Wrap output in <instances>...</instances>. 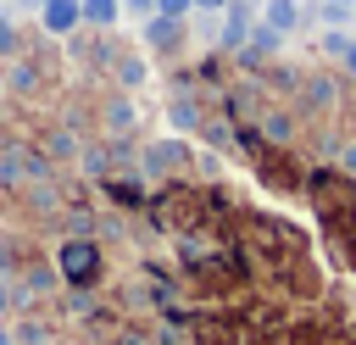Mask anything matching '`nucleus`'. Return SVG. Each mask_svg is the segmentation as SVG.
Segmentation results:
<instances>
[{
    "instance_id": "obj_10",
    "label": "nucleus",
    "mask_w": 356,
    "mask_h": 345,
    "mask_svg": "<svg viewBox=\"0 0 356 345\" xmlns=\"http://www.w3.org/2000/svg\"><path fill=\"white\" fill-rule=\"evenodd\" d=\"M200 122H206V111H200V100L189 95V89H172V100H167V128L172 134H200Z\"/></svg>"
},
{
    "instance_id": "obj_6",
    "label": "nucleus",
    "mask_w": 356,
    "mask_h": 345,
    "mask_svg": "<svg viewBox=\"0 0 356 345\" xmlns=\"http://www.w3.org/2000/svg\"><path fill=\"white\" fill-rule=\"evenodd\" d=\"M100 128H106V139H134V134H139V100H134L128 89L106 95V106H100Z\"/></svg>"
},
{
    "instance_id": "obj_25",
    "label": "nucleus",
    "mask_w": 356,
    "mask_h": 345,
    "mask_svg": "<svg viewBox=\"0 0 356 345\" xmlns=\"http://www.w3.org/2000/svg\"><path fill=\"white\" fill-rule=\"evenodd\" d=\"M228 0H195V17H222Z\"/></svg>"
},
{
    "instance_id": "obj_2",
    "label": "nucleus",
    "mask_w": 356,
    "mask_h": 345,
    "mask_svg": "<svg viewBox=\"0 0 356 345\" xmlns=\"http://www.w3.org/2000/svg\"><path fill=\"white\" fill-rule=\"evenodd\" d=\"M189 139L184 134H167V139H150L145 150H139V172L145 178H178V172H189Z\"/></svg>"
},
{
    "instance_id": "obj_24",
    "label": "nucleus",
    "mask_w": 356,
    "mask_h": 345,
    "mask_svg": "<svg viewBox=\"0 0 356 345\" xmlns=\"http://www.w3.org/2000/svg\"><path fill=\"white\" fill-rule=\"evenodd\" d=\"M122 11H128V17H139V22H145V17H156V0H122Z\"/></svg>"
},
{
    "instance_id": "obj_16",
    "label": "nucleus",
    "mask_w": 356,
    "mask_h": 345,
    "mask_svg": "<svg viewBox=\"0 0 356 345\" xmlns=\"http://www.w3.org/2000/svg\"><path fill=\"white\" fill-rule=\"evenodd\" d=\"M317 17H323V28H345V22L356 17V6H345V0H323Z\"/></svg>"
},
{
    "instance_id": "obj_3",
    "label": "nucleus",
    "mask_w": 356,
    "mask_h": 345,
    "mask_svg": "<svg viewBox=\"0 0 356 345\" xmlns=\"http://www.w3.org/2000/svg\"><path fill=\"white\" fill-rule=\"evenodd\" d=\"M50 178V156L44 150H28V145H6L0 150V189H28V184H44Z\"/></svg>"
},
{
    "instance_id": "obj_18",
    "label": "nucleus",
    "mask_w": 356,
    "mask_h": 345,
    "mask_svg": "<svg viewBox=\"0 0 356 345\" xmlns=\"http://www.w3.org/2000/svg\"><path fill=\"white\" fill-rule=\"evenodd\" d=\"M200 134H206L217 150H234V128H228V122H211V117H206V122H200Z\"/></svg>"
},
{
    "instance_id": "obj_23",
    "label": "nucleus",
    "mask_w": 356,
    "mask_h": 345,
    "mask_svg": "<svg viewBox=\"0 0 356 345\" xmlns=\"http://www.w3.org/2000/svg\"><path fill=\"white\" fill-rule=\"evenodd\" d=\"M11 273H22V262H17V250H11V239L0 234V278H11Z\"/></svg>"
},
{
    "instance_id": "obj_17",
    "label": "nucleus",
    "mask_w": 356,
    "mask_h": 345,
    "mask_svg": "<svg viewBox=\"0 0 356 345\" xmlns=\"http://www.w3.org/2000/svg\"><path fill=\"white\" fill-rule=\"evenodd\" d=\"M350 45H356V39H350L345 28H328V33H323V56H334V61H345V50H350Z\"/></svg>"
},
{
    "instance_id": "obj_1",
    "label": "nucleus",
    "mask_w": 356,
    "mask_h": 345,
    "mask_svg": "<svg viewBox=\"0 0 356 345\" xmlns=\"http://www.w3.org/2000/svg\"><path fill=\"white\" fill-rule=\"evenodd\" d=\"M56 273H61L67 289H95V278H100V245L83 239V234H67L56 245Z\"/></svg>"
},
{
    "instance_id": "obj_30",
    "label": "nucleus",
    "mask_w": 356,
    "mask_h": 345,
    "mask_svg": "<svg viewBox=\"0 0 356 345\" xmlns=\"http://www.w3.org/2000/svg\"><path fill=\"white\" fill-rule=\"evenodd\" d=\"M250 6H261V0H250Z\"/></svg>"
},
{
    "instance_id": "obj_27",
    "label": "nucleus",
    "mask_w": 356,
    "mask_h": 345,
    "mask_svg": "<svg viewBox=\"0 0 356 345\" xmlns=\"http://www.w3.org/2000/svg\"><path fill=\"white\" fill-rule=\"evenodd\" d=\"M6 312H11V278H0V323H6Z\"/></svg>"
},
{
    "instance_id": "obj_22",
    "label": "nucleus",
    "mask_w": 356,
    "mask_h": 345,
    "mask_svg": "<svg viewBox=\"0 0 356 345\" xmlns=\"http://www.w3.org/2000/svg\"><path fill=\"white\" fill-rule=\"evenodd\" d=\"M17 56V28H11V17H0V61H11Z\"/></svg>"
},
{
    "instance_id": "obj_9",
    "label": "nucleus",
    "mask_w": 356,
    "mask_h": 345,
    "mask_svg": "<svg viewBox=\"0 0 356 345\" xmlns=\"http://www.w3.org/2000/svg\"><path fill=\"white\" fill-rule=\"evenodd\" d=\"M111 78H117V89H128V95H134V89H145V83H150V56H145V50H122V45H117V56H111Z\"/></svg>"
},
{
    "instance_id": "obj_14",
    "label": "nucleus",
    "mask_w": 356,
    "mask_h": 345,
    "mask_svg": "<svg viewBox=\"0 0 356 345\" xmlns=\"http://www.w3.org/2000/svg\"><path fill=\"white\" fill-rule=\"evenodd\" d=\"M78 6H83V28H89V33H111V28L128 17L122 0H78Z\"/></svg>"
},
{
    "instance_id": "obj_28",
    "label": "nucleus",
    "mask_w": 356,
    "mask_h": 345,
    "mask_svg": "<svg viewBox=\"0 0 356 345\" xmlns=\"http://www.w3.org/2000/svg\"><path fill=\"white\" fill-rule=\"evenodd\" d=\"M339 67H345V72H350V78H356V45H350V50H345V61H339Z\"/></svg>"
},
{
    "instance_id": "obj_21",
    "label": "nucleus",
    "mask_w": 356,
    "mask_h": 345,
    "mask_svg": "<svg viewBox=\"0 0 356 345\" xmlns=\"http://www.w3.org/2000/svg\"><path fill=\"white\" fill-rule=\"evenodd\" d=\"M67 234H83V239H95V217H89V211H67Z\"/></svg>"
},
{
    "instance_id": "obj_15",
    "label": "nucleus",
    "mask_w": 356,
    "mask_h": 345,
    "mask_svg": "<svg viewBox=\"0 0 356 345\" xmlns=\"http://www.w3.org/2000/svg\"><path fill=\"white\" fill-rule=\"evenodd\" d=\"M39 150H44L50 161H78V150H83V134L61 122V128H50V134H44V145H39Z\"/></svg>"
},
{
    "instance_id": "obj_26",
    "label": "nucleus",
    "mask_w": 356,
    "mask_h": 345,
    "mask_svg": "<svg viewBox=\"0 0 356 345\" xmlns=\"http://www.w3.org/2000/svg\"><path fill=\"white\" fill-rule=\"evenodd\" d=\"M339 167H345V172H356V139H350V145H339Z\"/></svg>"
},
{
    "instance_id": "obj_13",
    "label": "nucleus",
    "mask_w": 356,
    "mask_h": 345,
    "mask_svg": "<svg viewBox=\"0 0 356 345\" xmlns=\"http://www.w3.org/2000/svg\"><path fill=\"white\" fill-rule=\"evenodd\" d=\"M300 95H306V106H312V111H323V117H328V111H339V83H334L328 72H312V78L300 83Z\"/></svg>"
},
{
    "instance_id": "obj_7",
    "label": "nucleus",
    "mask_w": 356,
    "mask_h": 345,
    "mask_svg": "<svg viewBox=\"0 0 356 345\" xmlns=\"http://www.w3.org/2000/svg\"><path fill=\"white\" fill-rule=\"evenodd\" d=\"M256 22H267L273 33L289 39V33H300V28L312 22V11H306V0H261V6H256Z\"/></svg>"
},
{
    "instance_id": "obj_31",
    "label": "nucleus",
    "mask_w": 356,
    "mask_h": 345,
    "mask_svg": "<svg viewBox=\"0 0 356 345\" xmlns=\"http://www.w3.org/2000/svg\"><path fill=\"white\" fill-rule=\"evenodd\" d=\"M345 6H356V0H345Z\"/></svg>"
},
{
    "instance_id": "obj_29",
    "label": "nucleus",
    "mask_w": 356,
    "mask_h": 345,
    "mask_svg": "<svg viewBox=\"0 0 356 345\" xmlns=\"http://www.w3.org/2000/svg\"><path fill=\"white\" fill-rule=\"evenodd\" d=\"M0 345H17V339H11V328H6V323H0Z\"/></svg>"
},
{
    "instance_id": "obj_20",
    "label": "nucleus",
    "mask_w": 356,
    "mask_h": 345,
    "mask_svg": "<svg viewBox=\"0 0 356 345\" xmlns=\"http://www.w3.org/2000/svg\"><path fill=\"white\" fill-rule=\"evenodd\" d=\"M156 11H161V17H178V22H189V17H195V0H156Z\"/></svg>"
},
{
    "instance_id": "obj_8",
    "label": "nucleus",
    "mask_w": 356,
    "mask_h": 345,
    "mask_svg": "<svg viewBox=\"0 0 356 345\" xmlns=\"http://www.w3.org/2000/svg\"><path fill=\"white\" fill-rule=\"evenodd\" d=\"M278 45H284V33H273L267 22H256V28H250V39H245L234 56H239V67H245V72H256L261 61H273V56H278Z\"/></svg>"
},
{
    "instance_id": "obj_19",
    "label": "nucleus",
    "mask_w": 356,
    "mask_h": 345,
    "mask_svg": "<svg viewBox=\"0 0 356 345\" xmlns=\"http://www.w3.org/2000/svg\"><path fill=\"white\" fill-rule=\"evenodd\" d=\"M67 312L72 317H95V295L89 289H67Z\"/></svg>"
},
{
    "instance_id": "obj_12",
    "label": "nucleus",
    "mask_w": 356,
    "mask_h": 345,
    "mask_svg": "<svg viewBox=\"0 0 356 345\" xmlns=\"http://www.w3.org/2000/svg\"><path fill=\"white\" fill-rule=\"evenodd\" d=\"M256 134H261L267 145H289V139H295V117H289L284 106H261V111H256Z\"/></svg>"
},
{
    "instance_id": "obj_4",
    "label": "nucleus",
    "mask_w": 356,
    "mask_h": 345,
    "mask_svg": "<svg viewBox=\"0 0 356 345\" xmlns=\"http://www.w3.org/2000/svg\"><path fill=\"white\" fill-rule=\"evenodd\" d=\"M33 22H39V33H50V39H72V33L83 28V6H78V0H33Z\"/></svg>"
},
{
    "instance_id": "obj_5",
    "label": "nucleus",
    "mask_w": 356,
    "mask_h": 345,
    "mask_svg": "<svg viewBox=\"0 0 356 345\" xmlns=\"http://www.w3.org/2000/svg\"><path fill=\"white\" fill-rule=\"evenodd\" d=\"M139 39H145V50H156V56H178L184 45H189V28L178 22V17H145L139 22Z\"/></svg>"
},
{
    "instance_id": "obj_11",
    "label": "nucleus",
    "mask_w": 356,
    "mask_h": 345,
    "mask_svg": "<svg viewBox=\"0 0 356 345\" xmlns=\"http://www.w3.org/2000/svg\"><path fill=\"white\" fill-rule=\"evenodd\" d=\"M0 78H6V89H11V95H39V89H44V67H39V61H28V56H11Z\"/></svg>"
}]
</instances>
